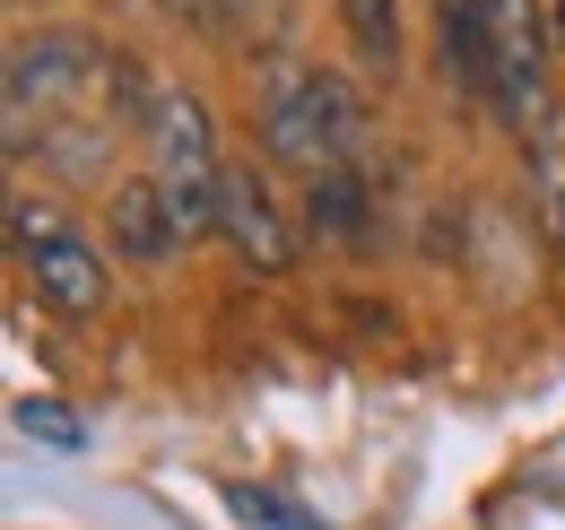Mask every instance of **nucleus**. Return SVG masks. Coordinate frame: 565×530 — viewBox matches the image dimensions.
<instances>
[{
    "mask_svg": "<svg viewBox=\"0 0 565 530\" xmlns=\"http://www.w3.org/2000/svg\"><path fill=\"white\" fill-rule=\"evenodd\" d=\"M435 62L452 78V96H488L495 87V18H488V0H435Z\"/></svg>",
    "mask_w": 565,
    "mask_h": 530,
    "instance_id": "6e6552de",
    "label": "nucleus"
},
{
    "mask_svg": "<svg viewBox=\"0 0 565 530\" xmlns=\"http://www.w3.org/2000/svg\"><path fill=\"white\" fill-rule=\"evenodd\" d=\"M18 426L44 435V444H78V417L62 409V400H18Z\"/></svg>",
    "mask_w": 565,
    "mask_h": 530,
    "instance_id": "4468645a",
    "label": "nucleus"
},
{
    "mask_svg": "<svg viewBox=\"0 0 565 530\" xmlns=\"http://www.w3.org/2000/svg\"><path fill=\"white\" fill-rule=\"evenodd\" d=\"M26 287H35V305H44V314H71V322L105 314V296H114L105 253H96V244H78V235H62L53 253H35V262H26Z\"/></svg>",
    "mask_w": 565,
    "mask_h": 530,
    "instance_id": "0eeeda50",
    "label": "nucleus"
},
{
    "mask_svg": "<svg viewBox=\"0 0 565 530\" xmlns=\"http://www.w3.org/2000/svg\"><path fill=\"white\" fill-rule=\"evenodd\" d=\"M140 148H148V174H157L166 192H201V183L226 174V157H217V123H210V105H201L192 87H166V96H157Z\"/></svg>",
    "mask_w": 565,
    "mask_h": 530,
    "instance_id": "39448f33",
    "label": "nucleus"
},
{
    "mask_svg": "<svg viewBox=\"0 0 565 530\" xmlns=\"http://www.w3.org/2000/svg\"><path fill=\"white\" fill-rule=\"evenodd\" d=\"M262 148H270V166H296L305 183L331 174V166H356V148H365V96L340 70L270 62L262 70Z\"/></svg>",
    "mask_w": 565,
    "mask_h": 530,
    "instance_id": "f257e3e1",
    "label": "nucleus"
},
{
    "mask_svg": "<svg viewBox=\"0 0 565 530\" xmlns=\"http://www.w3.org/2000/svg\"><path fill=\"white\" fill-rule=\"evenodd\" d=\"M365 209H374L365 174H356V166H331V174L305 183V235H313V244H365V235H374Z\"/></svg>",
    "mask_w": 565,
    "mask_h": 530,
    "instance_id": "1a4fd4ad",
    "label": "nucleus"
},
{
    "mask_svg": "<svg viewBox=\"0 0 565 530\" xmlns=\"http://www.w3.org/2000/svg\"><path fill=\"white\" fill-rule=\"evenodd\" d=\"M340 26H349L356 62L374 70V78L401 70V0H340Z\"/></svg>",
    "mask_w": 565,
    "mask_h": 530,
    "instance_id": "9b49d317",
    "label": "nucleus"
},
{
    "mask_svg": "<svg viewBox=\"0 0 565 530\" xmlns=\"http://www.w3.org/2000/svg\"><path fill=\"white\" fill-rule=\"evenodd\" d=\"M210 35L226 44V53L287 62V35H296V0H210Z\"/></svg>",
    "mask_w": 565,
    "mask_h": 530,
    "instance_id": "9d476101",
    "label": "nucleus"
},
{
    "mask_svg": "<svg viewBox=\"0 0 565 530\" xmlns=\"http://www.w3.org/2000/svg\"><path fill=\"white\" fill-rule=\"evenodd\" d=\"M217 235H226L235 262L262 269V278L296 269V253H305V218L279 209V192H270L262 166H226V174H217Z\"/></svg>",
    "mask_w": 565,
    "mask_h": 530,
    "instance_id": "7ed1b4c3",
    "label": "nucleus"
},
{
    "mask_svg": "<svg viewBox=\"0 0 565 530\" xmlns=\"http://www.w3.org/2000/svg\"><path fill=\"white\" fill-rule=\"evenodd\" d=\"M105 226H114V253L122 262H174L183 253V235H174V209H166V192H157V174H122L114 192H105Z\"/></svg>",
    "mask_w": 565,
    "mask_h": 530,
    "instance_id": "423d86ee",
    "label": "nucleus"
},
{
    "mask_svg": "<svg viewBox=\"0 0 565 530\" xmlns=\"http://www.w3.org/2000/svg\"><path fill=\"white\" fill-rule=\"evenodd\" d=\"M105 131H114V123H44L35 148H44L71 183H105ZM105 192H114V183H105Z\"/></svg>",
    "mask_w": 565,
    "mask_h": 530,
    "instance_id": "f8f14e48",
    "label": "nucleus"
},
{
    "mask_svg": "<svg viewBox=\"0 0 565 530\" xmlns=\"http://www.w3.org/2000/svg\"><path fill=\"white\" fill-rule=\"evenodd\" d=\"M557 18H565V0H557Z\"/></svg>",
    "mask_w": 565,
    "mask_h": 530,
    "instance_id": "2eb2a0df",
    "label": "nucleus"
},
{
    "mask_svg": "<svg viewBox=\"0 0 565 530\" xmlns=\"http://www.w3.org/2000/svg\"><path fill=\"white\" fill-rule=\"evenodd\" d=\"M71 235V218L53 209V200H35V192H9V253H18V269L35 262V253H53Z\"/></svg>",
    "mask_w": 565,
    "mask_h": 530,
    "instance_id": "ddd939ff",
    "label": "nucleus"
},
{
    "mask_svg": "<svg viewBox=\"0 0 565 530\" xmlns=\"http://www.w3.org/2000/svg\"><path fill=\"white\" fill-rule=\"evenodd\" d=\"M495 18V114L513 123V131H531L540 123V105H548V18H540V0H488Z\"/></svg>",
    "mask_w": 565,
    "mask_h": 530,
    "instance_id": "20e7f679",
    "label": "nucleus"
},
{
    "mask_svg": "<svg viewBox=\"0 0 565 530\" xmlns=\"http://www.w3.org/2000/svg\"><path fill=\"white\" fill-rule=\"evenodd\" d=\"M105 44L96 35H78V26H53V35H26L18 53H9V157H35V105H44V123L71 105L78 87H105Z\"/></svg>",
    "mask_w": 565,
    "mask_h": 530,
    "instance_id": "f03ea898",
    "label": "nucleus"
}]
</instances>
